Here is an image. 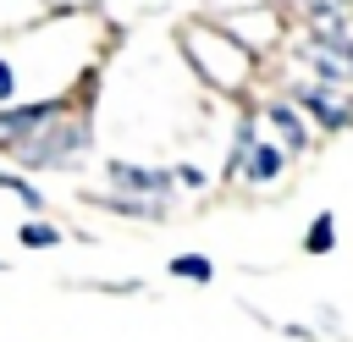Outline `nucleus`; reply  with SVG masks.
I'll return each mask as SVG.
<instances>
[{"label":"nucleus","mask_w":353,"mask_h":342,"mask_svg":"<svg viewBox=\"0 0 353 342\" xmlns=\"http://www.w3.org/2000/svg\"><path fill=\"white\" fill-rule=\"evenodd\" d=\"M83 149H88V121H61V116H55L44 132H33V138L17 149V160L33 165V171H39V165L55 171V165H72Z\"/></svg>","instance_id":"1"},{"label":"nucleus","mask_w":353,"mask_h":342,"mask_svg":"<svg viewBox=\"0 0 353 342\" xmlns=\"http://www.w3.org/2000/svg\"><path fill=\"white\" fill-rule=\"evenodd\" d=\"M292 99L303 105V110H314L320 116V127H353V88H342V83H325V77H303L298 88H292Z\"/></svg>","instance_id":"2"},{"label":"nucleus","mask_w":353,"mask_h":342,"mask_svg":"<svg viewBox=\"0 0 353 342\" xmlns=\"http://www.w3.org/2000/svg\"><path fill=\"white\" fill-rule=\"evenodd\" d=\"M298 61L309 66V77H325V83H342V88H353V50L347 44H331V39H303L298 44Z\"/></svg>","instance_id":"3"},{"label":"nucleus","mask_w":353,"mask_h":342,"mask_svg":"<svg viewBox=\"0 0 353 342\" xmlns=\"http://www.w3.org/2000/svg\"><path fill=\"white\" fill-rule=\"evenodd\" d=\"M55 116H61V99H39V105L0 110V149H22V143H28L33 132H44Z\"/></svg>","instance_id":"4"},{"label":"nucleus","mask_w":353,"mask_h":342,"mask_svg":"<svg viewBox=\"0 0 353 342\" xmlns=\"http://www.w3.org/2000/svg\"><path fill=\"white\" fill-rule=\"evenodd\" d=\"M110 182L127 193V199H165L176 171H149V165H127V160H110Z\"/></svg>","instance_id":"5"},{"label":"nucleus","mask_w":353,"mask_h":342,"mask_svg":"<svg viewBox=\"0 0 353 342\" xmlns=\"http://www.w3.org/2000/svg\"><path fill=\"white\" fill-rule=\"evenodd\" d=\"M265 121L281 132V143H287V154H298V149H309V127L298 121V110L287 105V99H276V105H265Z\"/></svg>","instance_id":"6"},{"label":"nucleus","mask_w":353,"mask_h":342,"mask_svg":"<svg viewBox=\"0 0 353 342\" xmlns=\"http://www.w3.org/2000/svg\"><path fill=\"white\" fill-rule=\"evenodd\" d=\"M331 248H336V215L320 210L309 221V232H303V254H331Z\"/></svg>","instance_id":"7"},{"label":"nucleus","mask_w":353,"mask_h":342,"mask_svg":"<svg viewBox=\"0 0 353 342\" xmlns=\"http://www.w3.org/2000/svg\"><path fill=\"white\" fill-rule=\"evenodd\" d=\"M171 276H182V281H199V287H204V281L215 276V265H210L204 254H176V259H171Z\"/></svg>","instance_id":"8"},{"label":"nucleus","mask_w":353,"mask_h":342,"mask_svg":"<svg viewBox=\"0 0 353 342\" xmlns=\"http://www.w3.org/2000/svg\"><path fill=\"white\" fill-rule=\"evenodd\" d=\"M17 237H22V248H55V243H61V232H55L50 221H28Z\"/></svg>","instance_id":"9"},{"label":"nucleus","mask_w":353,"mask_h":342,"mask_svg":"<svg viewBox=\"0 0 353 342\" xmlns=\"http://www.w3.org/2000/svg\"><path fill=\"white\" fill-rule=\"evenodd\" d=\"M0 188H6L11 199H22L28 210H44V193H39L33 182H22V177H11V171H0Z\"/></svg>","instance_id":"10"},{"label":"nucleus","mask_w":353,"mask_h":342,"mask_svg":"<svg viewBox=\"0 0 353 342\" xmlns=\"http://www.w3.org/2000/svg\"><path fill=\"white\" fill-rule=\"evenodd\" d=\"M11 94H17V72H11V66H6V61H0V105H6V99H11Z\"/></svg>","instance_id":"11"},{"label":"nucleus","mask_w":353,"mask_h":342,"mask_svg":"<svg viewBox=\"0 0 353 342\" xmlns=\"http://www.w3.org/2000/svg\"><path fill=\"white\" fill-rule=\"evenodd\" d=\"M176 182H182V188H204V171H199V165H182Z\"/></svg>","instance_id":"12"}]
</instances>
